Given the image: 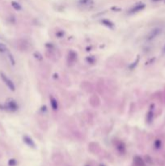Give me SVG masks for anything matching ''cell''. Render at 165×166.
I'll return each instance as SVG.
<instances>
[{"label":"cell","instance_id":"6da1fadb","mask_svg":"<svg viewBox=\"0 0 165 166\" xmlns=\"http://www.w3.org/2000/svg\"><path fill=\"white\" fill-rule=\"evenodd\" d=\"M162 29L159 28H154L151 31L147 34L146 37V40L147 42H151L155 39L158 36H159V34H161Z\"/></svg>","mask_w":165,"mask_h":166},{"label":"cell","instance_id":"7a4b0ae2","mask_svg":"<svg viewBox=\"0 0 165 166\" xmlns=\"http://www.w3.org/2000/svg\"><path fill=\"white\" fill-rule=\"evenodd\" d=\"M94 3H95L94 0H78L77 1L78 6L84 9H89L92 8L94 6Z\"/></svg>","mask_w":165,"mask_h":166},{"label":"cell","instance_id":"3957f363","mask_svg":"<svg viewBox=\"0 0 165 166\" xmlns=\"http://www.w3.org/2000/svg\"><path fill=\"white\" fill-rule=\"evenodd\" d=\"M0 76H1V79L3 80V82L5 83V84L8 86V88L10 90H12V91H15V86L14 84V83L12 82V80H11L6 75H4L3 73H0Z\"/></svg>","mask_w":165,"mask_h":166},{"label":"cell","instance_id":"277c9868","mask_svg":"<svg viewBox=\"0 0 165 166\" xmlns=\"http://www.w3.org/2000/svg\"><path fill=\"white\" fill-rule=\"evenodd\" d=\"M144 8H145V4L142 3L135 4L133 7H131V8H130V10L128 11V14H130V15L135 14V13H137V12L142 11V9H144Z\"/></svg>","mask_w":165,"mask_h":166},{"label":"cell","instance_id":"5b68a950","mask_svg":"<svg viewBox=\"0 0 165 166\" xmlns=\"http://www.w3.org/2000/svg\"><path fill=\"white\" fill-rule=\"evenodd\" d=\"M5 108L7 109L9 111L12 112H15L18 109V104L15 102V100H9L7 101V103L5 104Z\"/></svg>","mask_w":165,"mask_h":166},{"label":"cell","instance_id":"8992f818","mask_svg":"<svg viewBox=\"0 0 165 166\" xmlns=\"http://www.w3.org/2000/svg\"><path fill=\"white\" fill-rule=\"evenodd\" d=\"M23 141H24V143H26V144H28V146H30V147H35L34 142L32 141V139H31L29 136H27V135L23 136Z\"/></svg>","mask_w":165,"mask_h":166},{"label":"cell","instance_id":"52a82bcc","mask_svg":"<svg viewBox=\"0 0 165 166\" xmlns=\"http://www.w3.org/2000/svg\"><path fill=\"white\" fill-rule=\"evenodd\" d=\"M50 104H51V107H52V109H53L54 110H58V101L53 97H51V99H50Z\"/></svg>","mask_w":165,"mask_h":166},{"label":"cell","instance_id":"ba28073f","mask_svg":"<svg viewBox=\"0 0 165 166\" xmlns=\"http://www.w3.org/2000/svg\"><path fill=\"white\" fill-rule=\"evenodd\" d=\"M12 5L13 8H15V10H17V11H20L21 9H22V8H21V6L19 5L18 3H16V2H15V1H13L12 3Z\"/></svg>","mask_w":165,"mask_h":166},{"label":"cell","instance_id":"9c48e42d","mask_svg":"<svg viewBox=\"0 0 165 166\" xmlns=\"http://www.w3.org/2000/svg\"><path fill=\"white\" fill-rule=\"evenodd\" d=\"M7 47L5 45L3 44H2V43H0V52L1 53H4V52H6L7 51Z\"/></svg>","mask_w":165,"mask_h":166},{"label":"cell","instance_id":"30bf717a","mask_svg":"<svg viewBox=\"0 0 165 166\" xmlns=\"http://www.w3.org/2000/svg\"><path fill=\"white\" fill-rule=\"evenodd\" d=\"M8 57H9V58H10V60H11V62H12V63L14 65L15 64V59H14V58H13V56H12V54H11V53H8Z\"/></svg>","mask_w":165,"mask_h":166}]
</instances>
